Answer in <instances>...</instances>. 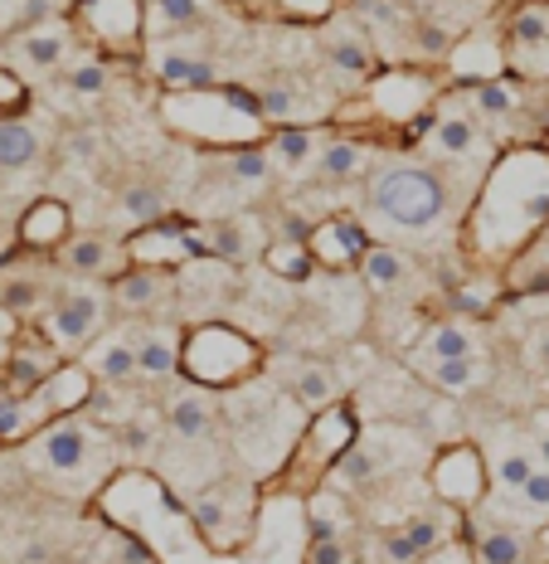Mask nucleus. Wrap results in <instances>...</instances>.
<instances>
[{
    "label": "nucleus",
    "instance_id": "864d4df0",
    "mask_svg": "<svg viewBox=\"0 0 549 564\" xmlns=\"http://www.w3.org/2000/svg\"><path fill=\"white\" fill-rule=\"evenodd\" d=\"M418 564H472V555H466L462 545H438L433 555H424Z\"/></svg>",
    "mask_w": 549,
    "mask_h": 564
},
{
    "label": "nucleus",
    "instance_id": "b1692460",
    "mask_svg": "<svg viewBox=\"0 0 549 564\" xmlns=\"http://www.w3.org/2000/svg\"><path fill=\"white\" fill-rule=\"evenodd\" d=\"M311 438H317L321 463L331 467L336 457H341L350 443L360 438V433H355V414H350L345 404H326V409H317V414H311Z\"/></svg>",
    "mask_w": 549,
    "mask_h": 564
},
{
    "label": "nucleus",
    "instance_id": "49530a36",
    "mask_svg": "<svg viewBox=\"0 0 549 564\" xmlns=\"http://www.w3.org/2000/svg\"><path fill=\"white\" fill-rule=\"evenodd\" d=\"M30 102V93H25V78L15 74V68H6L0 64V117H15L20 108Z\"/></svg>",
    "mask_w": 549,
    "mask_h": 564
},
{
    "label": "nucleus",
    "instance_id": "4be33fe9",
    "mask_svg": "<svg viewBox=\"0 0 549 564\" xmlns=\"http://www.w3.org/2000/svg\"><path fill=\"white\" fill-rule=\"evenodd\" d=\"M166 423H171V433L175 438H185V443H200L215 433V399H209V390H185V394H175L171 399V409H166Z\"/></svg>",
    "mask_w": 549,
    "mask_h": 564
},
{
    "label": "nucleus",
    "instance_id": "9d476101",
    "mask_svg": "<svg viewBox=\"0 0 549 564\" xmlns=\"http://www.w3.org/2000/svg\"><path fill=\"white\" fill-rule=\"evenodd\" d=\"M205 253V234H185L156 219V225H142L127 239V258L132 263H146V268H180L185 258H200Z\"/></svg>",
    "mask_w": 549,
    "mask_h": 564
},
{
    "label": "nucleus",
    "instance_id": "423d86ee",
    "mask_svg": "<svg viewBox=\"0 0 549 564\" xmlns=\"http://www.w3.org/2000/svg\"><path fill=\"white\" fill-rule=\"evenodd\" d=\"M428 487H433V497L448 501L452 511H476L486 501V491H492V467H486L482 448L452 443V448H442L433 457V467H428Z\"/></svg>",
    "mask_w": 549,
    "mask_h": 564
},
{
    "label": "nucleus",
    "instance_id": "4d7b16f0",
    "mask_svg": "<svg viewBox=\"0 0 549 564\" xmlns=\"http://www.w3.org/2000/svg\"><path fill=\"white\" fill-rule=\"evenodd\" d=\"M0 30H6V15H0Z\"/></svg>",
    "mask_w": 549,
    "mask_h": 564
},
{
    "label": "nucleus",
    "instance_id": "f3484780",
    "mask_svg": "<svg viewBox=\"0 0 549 564\" xmlns=\"http://www.w3.org/2000/svg\"><path fill=\"white\" fill-rule=\"evenodd\" d=\"M540 467V453H535L530 433L525 429H506L501 438V453L492 457V491H520L530 473Z\"/></svg>",
    "mask_w": 549,
    "mask_h": 564
},
{
    "label": "nucleus",
    "instance_id": "58836bf2",
    "mask_svg": "<svg viewBox=\"0 0 549 564\" xmlns=\"http://www.w3.org/2000/svg\"><path fill=\"white\" fill-rule=\"evenodd\" d=\"M263 117L267 122H277V127H297L301 122V93L297 84H287V78H277L273 88H263Z\"/></svg>",
    "mask_w": 549,
    "mask_h": 564
},
{
    "label": "nucleus",
    "instance_id": "09e8293b",
    "mask_svg": "<svg viewBox=\"0 0 549 564\" xmlns=\"http://www.w3.org/2000/svg\"><path fill=\"white\" fill-rule=\"evenodd\" d=\"M0 307L6 312H15V316H25L30 307H40V288H34V282H6V292H0Z\"/></svg>",
    "mask_w": 549,
    "mask_h": 564
},
{
    "label": "nucleus",
    "instance_id": "6e6d98bb",
    "mask_svg": "<svg viewBox=\"0 0 549 564\" xmlns=\"http://www.w3.org/2000/svg\"><path fill=\"white\" fill-rule=\"evenodd\" d=\"M0 6H15V0H0Z\"/></svg>",
    "mask_w": 549,
    "mask_h": 564
},
{
    "label": "nucleus",
    "instance_id": "c9c22d12",
    "mask_svg": "<svg viewBox=\"0 0 549 564\" xmlns=\"http://www.w3.org/2000/svg\"><path fill=\"white\" fill-rule=\"evenodd\" d=\"M205 20V0H146V30H190Z\"/></svg>",
    "mask_w": 549,
    "mask_h": 564
},
{
    "label": "nucleus",
    "instance_id": "de8ad7c7",
    "mask_svg": "<svg viewBox=\"0 0 549 564\" xmlns=\"http://www.w3.org/2000/svg\"><path fill=\"white\" fill-rule=\"evenodd\" d=\"M525 366H530L535 375H545V380H549V322H540V326H535V332L530 336H525Z\"/></svg>",
    "mask_w": 549,
    "mask_h": 564
},
{
    "label": "nucleus",
    "instance_id": "5701e85b",
    "mask_svg": "<svg viewBox=\"0 0 549 564\" xmlns=\"http://www.w3.org/2000/svg\"><path fill=\"white\" fill-rule=\"evenodd\" d=\"M321 50L350 78H370V74H375V54H370L365 34H360L355 25H331V30H326V40H321Z\"/></svg>",
    "mask_w": 549,
    "mask_h": 564
},
{
    "label": "nucleus",
    "instance_id": "20e7f679",
    "mask_svg": "<svg viewBox=\"0 0 549 564\" xmlns=\"http://www.w3.org/2000/svg\"><path fill=\"white\" fill-rule=\"evenodd\" d=\"M98 453H102V433L92 423H84L78 414H58L50 429H40L30 463L54 477H84Z\"/></svg>",
    "mask_w": 549,
    "mask_h": 564
},
{
    "label": "nucleus",
    "instance_id": "79ce46f5",
    "mask_svg": "<svg viewBox=\"0 0 549 564\" xmlns=\"http://www.w3.org/2000/svg\"><path fill=\"white\" fill-rule=\"evenodd\" d=\"M472 108L486 117H510L520 108V98H516V88L501 84V78H482V84H472Z\"/></svg>",
    "mask_w": 549,
    "mask_h": 564
},
{
    "label": "nucleus",
    "instance_id": "412c9836",
    "mask_svg": "<svg viewBox=\"0 0 549 564\" xmlns=\"http://www.w3.org/2000/svg\"><path fill=\"white\" fill-rule=\"evenodd\" d=\"M428 98H433V88L418 74H389L375 84V102L389 112V122H414V117H424Z\"/></svg>",
    "mask_w": 549,
    "mask_h": 564
},
{
    "label": "nucleus",
    "instance_id": "e433bc0d",
    "mask_svg": "<svg viewBox=\"0 0 549 564\" xmlns=\"http://www.w3.org/2000/svg\"><path fill=\"white\" fill-rule=\"evenodd\" d=\"M267 268H273L277 278H287V282H301L311 268H317V258H311L307 239H283V243H273V249H267Z\"/></svg>",
    "mask_w": 549,
    "mask_h": 564
},
{
    "label": "nucleus",
    "instance_id": "c03bdc74",
    "mask_svg": "<svg viewBox=\"0 0 549 564\" xmlns=\"http://www.w3.org/2000/svg\"><path fill=\"white\" fill-rule=\"evenodd\" d=\"M424 560V550H418V540L404 531H384L380 535V545H375V564H418Z\"/></svg>",
    "mask_w": 549,
    "mask_h": 564
},
{
    "label": "nucleus",
    "instance_id": "72a5a7b5",
    "mask_svg": "<svg viewBox=\"0 0 549 564\" xmlns=\"http://www.w3.org/2000/svg\"><path fill=\"white\" fill-rule=\"evenodd\" d=\"M267 151H273V166L277 171H301L321 147H317V137H311V127L297 122V127H277L273 147H267Z\"/></svg>",
    "mask_w": 549,
    "mask_h": 564
},
{
    "label": "nucleus",
    "instance_id": "1a4fd4ad",
    "mask_svg": "<svg viewBox=\"0 0 549 564\" xmlns=\"http://www.w3.org/2000/svg\"><path fill=\"white\" fill-rule=\"evenodd\" d=\"M506 68L520 78H549V0H525L506 20Z\"/></svg>",
    "mask_w": 549,
    "mask_h": 564
},
{
    "label": "nucleus",
    "instance_id": "0eeeda50",
    "mask_svg": "<svg viewBox=\"0 0 549 564\" xmlns=\"http://www.w3.org/2000/svg\"><path fill=\"white\" fill-rule=\"evenodd\" d=\"M74 20L112 54H136L146 40V0H74Z\"/></svg>",
    "mask_w": 549,
    "mask_h": 564
},
{
    "label": "nucleus",
    "instance_id": "c85d7f7f",
    "mask_svg": "<svg viewBox=\"0 0 549 564\" xmlns=\"http://www.w3.org/2000/svg\"><path fill=\"white\" fill-rule=\"evenodd\" d=\"M525 531L520 525H486L472 545V564H525Z\"/></svg>",
    "mask_w": 549,
    "mask_h": 564
},
{
    "label": "nucleus",
    "instance_id": "c756f323",
    "mask_svg": "<svg viewBox=\"0 0 549 564\" xmlns=\"http://www.w3.org/2000/svg\"><path fill=\"white\" fill-rule=\"evenodd\" d=\"M292 394H297V404H307L311 414L326 404H336V394H341V384H336L331 366H321V360H301L297 375H292Z\"/></svg>",
    "mask_w": 549,
    "mask_h": 564
},
{
    "label": "nucleus",
    "instance_id": "4468645a",
    "mask_svg": "<svg viewBox=\"0 0 549 564\" xmlns=\"http://www.w3.org/2000/svg\"><path fill=\"white\" fill-rule=\"evenodd\" d=\"M452 356H482L472 322H433L418 336V346L408 350V366L424 370V366H433V360H452Z\"/></svg>",
    "mask_w": 549,
    "mask_h": 564
},
{
    "label": "nucleus",
    "instance_id": "7c9ffc66",
    "mask_svg": "<svg viewBox=\"0 0 549 564\" xmlns=\"http://www.w3.org/2000/svg\"><path fill=\"white\" fill-rule=\"evenodd\" d=\"M40 156V137H34L30 122H15V117H0V171H25Z\"/></svg>",
    "mask_w": 549,
    "mask_h": 564
},
{
    "label": "nucleus",
    "instance_id": "3c124183",
    "mask_svg": "<svg viewBox=\"0 0 549 564\" xmlns=\"http://www.w3.org/2000/svg\"><path fill=\"white\" fill-rule=\"evenodd\" d=\"M404 531L418 540V550H424V555H433V550L442 545V525L428 521V516H414V521H404Z\"/></svg>",
    "mask_w": 549,
    "mask_h": 564
},
{
    "label": "nucleus",
    "instance_id": "473e14b6",
    "mask_svg": "<svg viewBox=\"0 0 549 564\" xmlns=\"http://www.w3.org/2000/svg\"><path fill=\"white\" fill-rule=\"evenodd\" d=\"M370 166L365 147L360 141H326V147L317 151V171L326 175V181H360Z\"/></svg>",
    "mask_w": 549,
    "mask_h": 564
},
{
    "label": "nucleus",
    "instance_id": "f8f14e48",
    "mask_svg": "<svg viewBox=\"0 0 549 564\" xmlns=\"http://www.w3.org/2000/svg\"><path fill=\"white\" fill-rule=\"evenodd\" d=\"M84 366L92 370V380L102 384H132L142 366H136V336L132 332H102L84 346Z\"/></svg>",
    "mask_w": 549,
    "mask_h": 564
},
{
    "label": "nucleus",
    "instance_id": "9b49d317",
    "mask_svg": "<svg viewBox=\"0 0 549 564\" xmlns=\"http://www.w3.org/2000/svg\"><path fill=\"white\" fill-rule=\"evenodd\" d=\"M307 243H311V258H317L321 268L341 273V268H360V258H365V249H370L375 239L365 234V225H360V219L331 215V219H321V225L307 234Z\"/></svg>",
    "mask_w": 549,
    "mask_h": 564
},
{
    "label": "nucleus",
    "instance_id": "4c0bfd02",
    "mask_svg": "<svg viewBox=\"0 0 549 564\" xmlns=\"http://www.w3.org/2000/svg\"><path fill=\"white\" fill-rule=\"evenodd\" d=\"M117 209H122L132 225H156V219H166V195H161L156 185H127V191L117 195Z\"/></svg>",
    "mask_w": 549,
    "mask_h": 564
},
{
    "label": "nucleus",
    "instance_id": "a19ab883",
    "mask_svg": "<svg viewBox=\"0 0 549 564\" xmlns=\"http://www.w3.org/2000/svg\"><path fill=\"white\" fill-rule=\"evenodd\" d=\"M108 64H98V58H78V64L64 68V88L74 93V98H102L108 93Z\"/></svg>",
    "mask_w": 549,
    "mask_h": 564
},
{
    "label": "nucleus",
    "instance_id": "a211bd4d",
    "mask_svg": "<svg viewBox=\"0 0 549 564\" xmlns=\"http://www.w3.org/2000/svg\"><path fill=\"white\" fill-rule=\"evenodd\" d=\"M132 336H136V366H142L146 380H171L180 370L185 332H175V326H142Z\"/></svg>",
    "mask_w": 549,
    "mask_h": 564
},
{
    "label": "nucleus",
    "instance_id": "ddd939ff",
    "mask_svg": "<svg viewBox=\"0 0 549 564\" xmlns=\"http://www.w3.org/2000/svg\"><path fill=\"white\" fill-rule=\"evenodd\" d=\"M58 263L78 278H108L112 268L132 263V258H127V243H112V239H102V234H68V239L58 243Z\"/></svg>",
    "mask_w": 549,
    "mask_h": 564
},
{
    "label": "nucleus",
    "instance_id": "6e6552de",
    "mask_svg": "<svg viewBox=\"0 0 549 564\" xmlns=\"http://www.w3.org/2000/svg\"><path fill=\"white\" fill-rule=\"evenodd\" d=\"M102 322H108V297L98 288H68L54 297L44 332L58 350H84L92 336H102Z\"/></svg>",
    "mask_w": 549,
    "mask_h": 564
},
{
    "label": "nucleus",
    "instance_id": "2eb2a0df",
    "mask_svg": "<svg viewBox=\"0 0 549 564\" xmlns=\"http://www.w3.org/2000/svg\"><path fill=\"white\" fill-rule=\"evenodd\" d=\"M30 404H40L44 414H74V409H84L92 399V370L78 360V366H58L50 380L40 384L34 394H25Z\"/></svg>",
    "mask_w": 549,
    "mask_h": 564
},
{
    "label": "nucleus",
    "instance_id": "39448f33",
    "mask_svg": "<svg viewBox=\"0 0 549 564\" xmlns=\"http://www.w3.org/2000/svg\"><path fill=\"white\" fill-rule=\"evenodd\" d=\"M74 30H78L74 15H54L30 30H10V44H6L10 68L15 74H34V78L64 74L74 64Z\"/></svg>",
    "mask_w": 549,
    "mask_h": 564
},
{
    "label": "nucleus",
    "instance_id": "aec40b11",
    "mask_svg": "<svg viewBox=\"0 0 549 564\" xmlns=\"http://www.w3.org/2000/svg\"><path fill=\"white\" fill-rule=\"evenodd\" d=\"M151 68H156L161 88L166 93H190V88H215V64L200 54H185V50H156L151 58Z\"/></svg>",
    "mask_w": 549,
    "mask_h": 564
},
{
    "label": "nucleus",
    "instance_id": "8fccbe9b",
    "mask_svg": "<svg viewBox=\"0 0 549 564\" xmlns=\"http://www.w3.org/2000/svg\"><path fill=\"white\" fill-rule=\"evenodd\" d=\"M307 564H350V545L345 535H326L307 545Z\"/></svg>",
    "mask_w": 549,
    "mask_h": 564
},
{
    "label": "nucleus",
    "instance_id": "a878e982",
    "mask_svg": "<svg viewBox=\"0 0 549 564\" xmlns=\"http://www.w3.org/2000/svg\"><path fill=\"white\" fill-rule=\"evenodd\" d=\"M428 141H433L438 156H472L476 147H482V127H476L472 112H442L433 117V132H428Z\"/></svg>",
    "mask_w": 549,
    "mask_h": 564
},
{
    "label": "nucleus",
    "instance_id": "bb28decb",
    "mask_svg": "<svg viewBox=\"0 0 549 564\" xmlns=\"http://www.w3.org/2000/svg\"><path fill=\"white\" fill-rule=\"evenodd\" d=\"M418 375L442 394H472L476 384L486 380V360L482 356H452V360H433V366H424Z\"/></svg>",
    "mask_w": 549,
    "mask_h": 564
},
{
    "label": "nucleus",
    "instance_id": "6ab92c4d",
    "mask_svg": "<svg viewBox=\"0 0 549 564\" xmlns=\"http://www.w3.org/2000/svg\"><path fill=\"white\" fill-rule=\"evenodd\" d=\"M74 234V219H68L64 199H34L20 219V243L25 249H58V243Z\"/></svg>",
    "mask_w": 549,
    "mask_h": 564
},
{
    "label": "nucleus",
    "instance_id": "f257e3e1",
    "mask_svg": "<svg viewBox=\"0 0 549 564\" xmlns=\"http://www.w3.org/2000/svg\"><path fill=\"white\" fill-rule=\"evenodd\" d=\"M540 225H549V151H510L492 171L476 199V239L482 249H516Z\"/></svg>",
    "mask_w": 549,
    "mask_h": 564
},
{
    "label": "nucleus",
    "instance_id": "f704fd0d",
    "mask_svg": "<svg viewBox=\"0 0 549 564\" xmlns=\"http://www.w3.org/2000/svg\"><path fill=\"white\" fill-rule=\"evenodd\" d=\"M452 64L462 68L472 84H482V78H501V68H506V44H492V40H466L458 54H452Z\"/></svg>",
    "mask_w": 549,
    "mask_h": 564
},
{
    "label": "nucleus",
    "instance_id": "2f4dec72",
    "mask_svg": "<svg viewBox=\"0 0 549 564\" xmlns=\"http://www.w3.org/2000/svg\"><path fill=\"white\" fill-rule=\"evenodd\" d=\"M355 521L350 507L341 501V491H317V497L307 501V535L311 540H326V535H345V525Z\"/></svg>",
    "mask_w": 549,
    "mask_h": 564
},
{
    "label": "nucleus",
    "instance_id": "ea45409f",
    "mask_svg": "<svg viewBox=\"0 0 549 564\" xmlns=\"http://www.w3.org/2000/svg\"><path fill=\"white\" fill-rule=\"evenodd\" d=\"M229 175L243 185H263L267 175H273V151L243 141V147H233V156H229Z\"/></svg>",
    "mask_w": 549,
    "mask_h": 564
},
{
    "label": "nucleus",
    "instance_id": "393cba45",
    "mask_svg": "<svg viewBox=\"0 0 549 564\" xmlns=\"http://www.w3.org/2000/svg\"><path fill=\"white\" fill-rule=\"evenodd\" d=\"M380 473H384V463L365 438H355L331 467H326V477H331L336 491H360V487H370V481H380Z\"/></svg>",
    "mask_w": 549,
    "mask_h": 564
},
{
    "label": "nucleus",
    "instance_id": "603ef678",
    "mask_svg": "<svg viewBox=\"0 0 549 564\" xmlns=\"http://www.w3.org/2000/svg\"><path fill=\"white\" fill-rule=\"evenodd\" d=\"M525 433H530L535 453H540V463L549 467V409H530V419H525Z\"/></svg>",
    "mask_w": 549,
    "mask_h": 564
},
{
    "label": "nucleus",
    "instance_id": "5fc2aeb1",
    "mask_svg": "<svg viewBox=\"0 0 549 564\" xmlns=\"http://www.w3.org/2000/svg\"><path fill=\"white\" fill-rule=\"evenodd\" d=\"M540 560L549 564V525H545V535H540Z\"/></svg>",
    "mask_w": 549,
    "mask_h": 564
},
{
    "label": "nucleus",
    "instance_id": "a18cd8bd",
    "mask_svg": "<svg viewBox=\"0 0 549 564\" xmlns=\"http://www.w3.org/2000/svg\"><path fill=\"white\" fill-rule=\"evenodd\" d=\"M516 288L520 292H535V297H549V249H530L520 258V268H516Z\"/></svg>",
    "mask_w": 549,
    "mask_h": 564
},
{
    "label": "nucleus",
    "instance_id": "7ed1b4c3",
    "mask_svg": "<svg viewBox=\"0 0 549 564\" xmlns=\"http://www.w3.org/2000/svg\"><path fill=\"white\" fill-rule=\"evenodd\" d=\"M370 205L399 229H433L448 219V185L438 171L424 166H384L370 175Z\"/></svg>",
    "mask_w": 549,
    "mask_h": 564
},
{
    "label": "nucleus",
    "instance_id": "dca6fc26",
    "mask_svg": "<svg viewBox=\"0 0 549 564\" xmlns=\"http://www.w3.org/2000/svg\"><path fill=\"white\" fill-rule=\"evenodd\" d=\"M171 292V268H146V263H127L122 273L112 278V302L127 312H146L156 307Z\"/></svg>",
    "mask_w": 549,
    "mask_h": 564
},
{
    "label": "nucleus",
    "instance_id": "cd10ccee",
    "mask_svg": "<svg viewBox=\"0 0 549 564\" xmlns=\"http://www.w3.org/2000/svg\"><path fill=\"white\" fill-rule=\"evenodd\" d=\"M360 278H365L370 292H399L408 282V258L394 243H370L365 258H360Z\"/></svg>",
    "mask_w": 549,
    "mask_h": 564
},
{
    "label": "nucleus",
    "instance_id": "37998d69",
    "mask_svg": "<svg viewBox=\"0 0 549 564\" xmlns=\"http://www.w3.org/2000/svg\"><path fill=\"white\" fill-rule=\"evenodd\" d=\"M205 253L219 258V263H239V258L249 253V243H243V225H215V229H205Z\"/></svg>",
    "mask_w": 549,
    "mask_h": 564
},
{
    "label": "nucleus",
    "instance_id": "f03ea898",
    "mask_svg": "<svg viewBox=\"0 0 549 564\" xmlns=\"http://www.w3.org/2000/svg\"><path fill=\"white\" fill-rule=\"evenodd\" d=\"M263 366V346L249 332L229 322H200L185 332L180 346V370L190 384L200 390H229V384H243L249 375H259Z\"/></svg>",
    "mask_w": 549,
    "mask_h": 564
}]
</instances>
